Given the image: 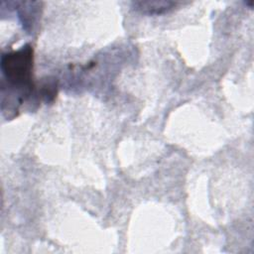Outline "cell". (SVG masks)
<instances>
[{"instance_id": "obj_1", "label": "cell", "mask_w": 254, "mask_h": 254, "mask_svg": "<svg viewBox=\"0 0 254 254\" xmlns=\"http://www.w3.org/2000/svg\"><path fill=\"white\" fill-rule=\"evenodd\" d=\"M1 70L10 85L28 95L34 86L32 80V47L26 45L18 51L3 54L1 57Z\"/></svg>"}, {"instance_id": "obj_2", "label": "cell", "mask_w": 254, "mask_h": 254, "mask_svg": "<svg viewBox=\"0 0 254 254\" xmlns=\"http://www.w3.org/2000/svg\"><path fill=\"white\" fill-rule=\"evenodd\" d=\"M177 5L173 1H135L132 3V7L142 13L147 15H161L164 14Z\"/></svg>"}]
</instances>
